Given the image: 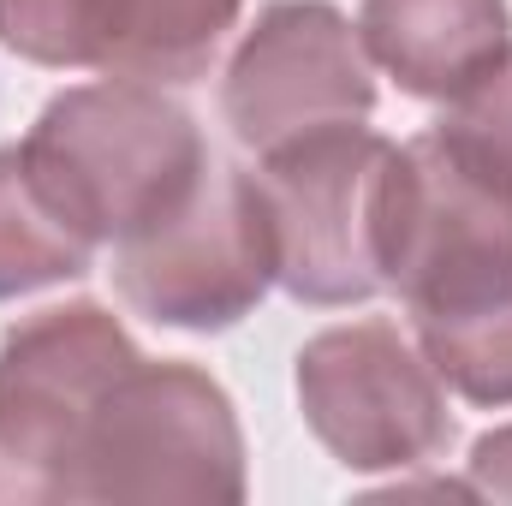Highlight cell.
I'll return each instance as SVG.
<instances>
[{
    "label": "cell",
    "mask_w": 512,
    "mask_h": 506,
    "mask_svg": "<svg viewBox=\"0 0 512 506\" xmlns=\"http://www.w3.org/2000/svg\"><path fill=\"white\" fill-rule=\"evenodd\" d=\"M471 495L483 501H512V423L483 435L471 447Z\"/></svg>",
    "instance_id": "cell-13"
},
{
    "label": "cell",
    "mask_w": 512,
    "mask_h": 506,
    "mask_svg": "<svg viewBox=\"0 0 512 506\" xmlns=\"http://www.w3.org/2000/svg\"><path fill=\"white\" fill-rule=\"evenodd\" d=\"M435 137L489 185H501L512 197V42L447 96V114L435 120Z\"/></svg>",
    "instance_id": "cell-12"
},
{
    "label": "cell",
    "mask_w": 512,
    "mask_h": 506,
    "mask_svg": "<svg viewBox=\"0 0 512 506\" xmlns=\"http://www.w3.org/2000/svg\"><path fill=\"white\" fill-rule=\"evenodd\" d=\"M358 36L405 96L447 102L512 42L507 0H364Z\"/></svg>",
    "instance_id": "cell-10"
},
{
    "label": "cell",
    "mask_w": 512,
    "mask_h": 506,
    "mask_svg": "<svg viewBox=\"0 0 512 506\" xmlns=\"http://www.w3.org/2000/svg\"><path fill=\"white\" fill-rule=\"evenodd\" d=\"M382 280L441 387L512 405V197L435 131L393 143L376 209Z\"/></svg>",
    "instance_id": "cell-1"
},
{
    "label": "cell",
    "mask_w": 512,
    "mask_h": 506,
    "mask_svg": "<svg viewBox=\"0 0 512 506\" xmlns=\"http://www.w3.org/2000/svg\"><path fill=\"white\" fill-rule=\"evenodd\" d=\"M137 358L143 352L102 304L36 310L0 340V465L12 495L60 501L96 405Z\"/></svg>",
    "instance_id": "cell-6"
},
{
    "label": "cell",
    "mask_w": 512,
    "mask_h": 506,
    "mask_svg": "<svg viewBox=\"0 0 512 506\" xmlns=\"http://www.w3.org/2000/svg\"><path fill=\"white\" fill-rule=\"evenodd\" d=\"M18 149L54 215L96 251L167 215L215 155L197 120L143 78L60 90Z\"/></svg>",
    "instance_id": "cell-2"
},
{
    "label": "cell",
    "mask_w": 512,
    "mask_h": 506,
    "mask_svg": "<svg viewBox=\"0 0 512 506\" xmlns=\"http://www.w3.org/2000/svg\"><path fill=\"white\" fill-rule=\"evenodd\" d=\"M60 501H245V435L227 387L197 364L137 358L96 405Z\"/></svg>",
    "instance_id": "cell-3"
},
{
    "label": "cell",
    "mask_w": 512,
    "mask_h": 506,
    "mask_svg": "<svg viewBox=\"0 0 512 506\" xmlns=\"http://www.w3.org/2000/svg\"><path fill=\"white\" fill-rule=\"evenodd\" d=\"M96 245L54 215V203L36 191L24 149H0V298H24L60 280L90 274Z\"/></svg>",
    "instance_id": "cell-11"
},
{
    "label": "cell",
    "mask_w": 512,
    "mask_h": 506,
    "mask_svg": "<svg viewBox=\"0 0 512 506\" xmlns=\"http://www.w3.org/2000/svg\"><path fill=\"white\" fill-rule=\"evenodd\" d=\"M393 143L364 126L304 131L251 167L274 245V280L298 304H364L387 292L376 209Z\"/></svg>",
    "instance_id": "cell-4"
},
{
    "label": "cell",
    "mask_w": 512,
    "mask_h": 506,
    "mask_svg": "<svg viewBox=\"0 0 512 506\" xmlns=\"http://www.w3.org/2000/svg\"><path fill=\"white\" fill-rule=\"evenodd\" d=\"M245 0H0V42L54 72L191 84L209 72Z\"/></svg>",
    "instance_id": "cell-9"
},
{
    "label": "cell",
    "mask_w": 512,
    "mask_h": 506,
    "mask_svg": "<svg viewBox=\"0 0 512 506\" xmlns=\"http://www.w3.org/2000/svg\"><path fill=\"white\" fill-rule=\"evenodd\" d=\"M233 137L268 155L304 131L358 126L376 114V66L358 24L334 0H274L256 12L221 78Z\"/></svg>",
    "instance_id": "cell-8"
},
{
    "label": "cell",
    "mask_w": 512,
    "mask_h": 506,
    "mask_svg": "<svg viewBox=\"0 0 512 506\" xmlns=\"http://www.w3.org/2000/svg\"><path fill=\"white\" fill-rule=\"evenodd\" d=\"M298 411L346 471H411L447 453V387L393 322H346L298 352Z\"/></svg>",
    "instance_id": "cell-7"
},
{
    "label": "cell",
    "mask_w": 512,
    "mask_h": 506,
    "mask_svg": "<svg viewBox=\"0 0 512 506\" xmlns=\"http://www.w3.org/2000/svg\"><path fill=\"white\" fill-rule=\"evenodd\" d=\"M114 286L161 328L215 334L245 322L274 286V245L245 167L209 155L197 185L114 245Z\"/></svg>",
    "instance_id": "cell-5"
}]
</instances>
